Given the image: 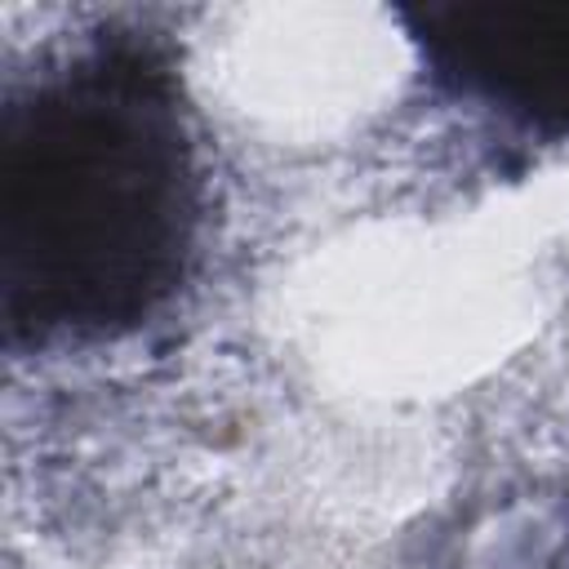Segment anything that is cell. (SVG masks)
<instances>
[{"mask_svg": "<svg viewBox=\"0 0 569 569\" xmlns=\"http://www.w3.org/2000/svg\"><path fill=\"white\" fill-rule=\"evenodd\" d=\"M191 227V147L151 53L102 44L9 98L0 298L13 338L138 325L178 284Z\"/></svg>", "mask_w": 569, "mask_h": 569, "instance_id": "6da1fadb", "label": "cell"}, {"mask_svg": "<svg viewBox=\"0 0 569 569\" xmlns=\"http://www.w3.org/2000/svg\"><path fill=\"white\" fill-rule=\"evenodd\" d=\"M431 67L542 129H569V0H462L405 9Z\"/></svg>", "mask_w": 569, "mask_h": 569, "instance_id": "7a4b0ae2", "label": "cell"}]
</instances>
